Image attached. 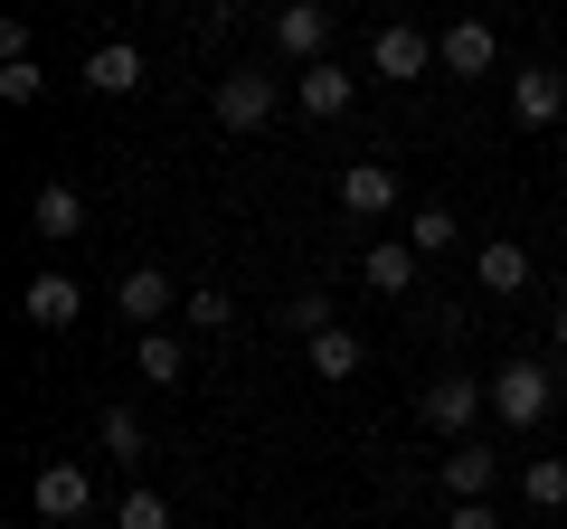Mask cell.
I'll return each instance as SVG.
<instances>
[{"mask_svg": "<svg viewBox=\"0 0 567 529\" xmlns=\"http://www.w3.org/2000/svg\"><path fill=\"white\" fill-rule=\"evenodd\" d=\"M483 387H492V416H502L511 435H520V426H539V416L558 407V369H548V360H502Z\"/></svg>", "mask_w": 567, "mask_h": 529, "instance_id": "1", "label": "cell"}, {"mask_svg": "<svg viewBox=\"0 0 567 529\" xmlns=\"http://www.w3.org/2000/svg\"><path fill=\"white\" fill-rule=\"evenodd\" d=\"M454 237H464V218H454V208H435V199L406 208V246H416V256H445Z\"/></svg>", "mask_w": 567, "mask_h": 529, "instance_id": "22", "label": "cell"}, {"mask_svg": "<svg viewBox=\"0 0 567 529\" xmlns=\"http://www.w3.org/2000/svg\"><path fill=\"white\" fill-rule=\"evenodd\" d=\"M265 39H275V58H293V76H303V66L331 58V10L322 0H284L275 20H265Z\"/></svg>", "mask_w": 567, "mask_h": 529, "instance_id": "5", "label": "cell"}, {"mask_svg": "<svg viewBox=\"0 0 567 529\" xmlns=\"http://www.w3.org/2000/svg\"><path fill=\"white\" fill-rule=\"evenodd\" d=\"M341 208H350V218H398V170H388V162H350L341 170Z\"/></svg>", "mask_w": 567, "mask_h": 529, "instance_id": "12", "label": "cell"}, {"mask_svg": "<svg viewBox=\"0 0 567 529\" xmlns=\"http://www.w3.org/2000/svg\"><path fill=\"white\" fill-rule=\"evenodd\" d=\"M360 360H369V350H360V331H350V322H331L322 341H312V378H360Z\"/></svg>", "mask_w": 567, "mask_h": 529, "instance_id": "20", "label": "cell"}, {"mask_svg": "<svg viewBox=\"0 0 567 529\" xmlns=\"http://www.w3.org/2000/svg\"><path fill=\"white\" fill-rule=\"evenodd\" d=\"M548 341H558V350H567V303H558V312H548Z\"/></svg>", "mask_w": 567, "mask_h": 529, "instance_id": "29", "label": "cell"}, {"mask_svg": "<svg viewBox=\"0 0 567 529\" xmlns=\"http://www.w3.org/2000/svg\"><path fill=\"white\" fill-rule=\"evenodd\" d=\"M435 66H445V76H492V66H502V39H492V20H454L445 39H435Z\"/></svg>", "mask_w": 567, "mask_h": 529, "instance_id": "11", "label": "cell"}, {"mask_svg": "<svg viewBox=\"0 0 567 529\" xmlns=\"http://www.w3.org/2000/svg\"><path fill=\"white\" fill-rule=\"evenodd\" d=\"M114 312L133 322V341H142V331H162V312H181V293H171V274H162V264H123Z\"/></svg>", "mask_w": 567, "mask_h": 529, "instance_id": "6", "label": "cell"}, {"mask_svg": "<svg viewBox=\"0 0 567 529\" xmlns=\"http://www.w3.org/2000/svg\"><path fill=\"white\" fill-rule=\"evenodd\" d=\"M511 114H520L529 133L567 123V76H558V66H520V76H511Z\"/></svg>", "mask_w": 567, "mask_h": 529, "instance_id": "10", "label": "cell"}, {"mask_svg": "<svg viewBox=\"0 0 567 529\" xmlns=\"http://www.w3.org/2000/svg\"><path fill=\"white\" fill-rule=\"evenodd\" d=\"M0 95H10V104H39L48 95V66L39 58H29V66H0Z\"/></svg>", "mask_w": 567, "mask_h": 529, "instance_id": "26", "label": "cell"}, {"mask_svg": "<svg viewBox=\"0 0 567 529\" xmlns=\"http://www.w3.org/2000/svg\"><path fill=\"white\" fill-rule=\"evenodd\" d=\"M275 104H284V76H275V66H227L218 95H208V114H218L227 133H256V123H275Z\"/></svg>", "mask_w": 567, "mask_h": 529, "instance_id": "3", "label": "cell"}, {"mask_svg": "<svg viewBox=\"0 0 567 529\" xmlns=\"http://www.w3.org/2000/svg\"><path fill=\"white\" fill-rule=\"evenodd\" d=\"M416 246H406V237H379V246H360V284L369 293H416Z\"/></svg>", "mask_w": 567, "mask_h": 529, "instance_id": "13", "label": "cell"}, {"mask_svg": "<svg viewBox=\"0 0 567 529\" xmlns=\"http://www.w3.org/2000/svg\"><path fill=\"white\" fill-rule=\"evenodd\" d=\"M181 369H189V341H181V331H142V341H133V378L181 387Z\"/></svg>", "mask_w": 567, "mask_h": 529, "instance_id": "17", "label": "cell"}, {"mask_svg": "<svg viewBox=\"0 0 567 529\" xmlns=\"http://www.w3.org/2000/svg\"><path fill=\"white\" fill-rule=\"evenodd\" d=\"M142 76H152V66H142V48H123V39H104L95 58H85V85H95V95H142Z\"/></svg>", "mask_w": 567, "mask_h": 529, "instance_id": "15", "label": "cell"}, {"mask_svg": "<svg viewBox=\"0 0 567 529\" xmlns=\"http://www.w3.org/2000/svg\"><path fill=\"white\" fill-rule=\"evenodd\" d=\"M114 529H171V501H162L152 483H133V491L114 501Z\"/></svg>", "mask_w": 567, "mask_h": 529, "instance_id": "23", "label": "cell"}, {"mask_svg": "<svg viewBox=\"0 0 567 529\" xmlns=\"http://www.w3.org/2000/svg\"><path fill=\"white\" fill-rule=\"evenodd\" d=\"M331 322H341V312H331V293H293V303H284V331H303V341H322Z\"/></svg>", "mask_w": 567, "mask_h": 529, "instance_id": "25", "label": "cell"}, {"mask_svg": "<svg viewBox=\"0 0 567 529\" xmlns=\"http://www.w3.org/2000/svg\"><path fill=\"white\" fill-rule=\"evenodd\" d=\"M20 312H29V322H39V331H66V322H76V312H85V293H76V274H29Z\"/></svg>", "mask_w": 567, "mask_h": 529, "instance_id": "14", "label": "cell"}, {"mask_svg": "<svg viewBox=\"0 0 567 529\" xmlns=\"http://www.w3.org/2000/svg\"><path fill=\"white\" fill-rule=\"evenodd\" d=\"M29 48H39V29H29V20H0V66H29Z\"/></svg>", "mask_w": 567, "mask_h": 529, "instance_id": "27", "label": "cell"}, {"mask_svg": "<svg viewBox=\"0 0 567 529\" xmlns=\"http://www.w3.org/2000/svg\"><path fill=\"white\" fill-rule=\"evenodd\" d=\"M473 274H483V293H520L529 284V246L520 237H492L483 256H473Z\"/></svg>", "mask_w": 567, "mask_h": 529, "instance_id": "18", "label": "cell"}, {"mask_svg": "<svg viewBox=\"0 0 567 529\" xmlns=\"http://www.w3.org/2000/svg\"><path fill=\"white\" fill-rule=\"evenodd\" d=\"M181 322H189V341H218V331L237 322V293H227V284H199V293H181Z\"/></svg>", "mask_w": 567, "mask_h": 529, "instance_id": "19", "label": "cell"}, {"mask_svg": "<svg viewBox=\"0 0 567 529\" xmlns=\"http://www.w3.org/2000/svg\"><path fill=\"white\" fill-rule=\"evenodd\" d=\"M435 66V39L425 29H406V20H388L379 39H369V76H388V85H406V76H425Z\"/></svg>", "mask_w": 567, "mask_h": 529, "instance_id": "8", "label": "cell"}, {"mask_svg": "<svg viewBox=\"0 0 567 529\" xmlns=\"http://www.w3.org/2000/svg\"><path fill=\"white\" fill-rule=\"evenodd\" d=\"M95 435H104V454H114V464H142V454H152V426H142L133 407H104Z\"/></svg>", "mask_w": 567, "mask_h": 529, "instance_id": "21", "label": "cell"}, {"mask_svg": "<svg viewBox=\"0 0 567 529\" xmlns=\"http://www.w3.org/2000/svg\"><path fill=\"white\" fill-rule=\"evenodd\" d=\"M435 483H445V501H492V483H502V454H492L483 435H464V445H445Z\"/></svg>", "mask_w": 567, "mask_h": 529, "instance_id": "7", "label": "cell"}, {"mask_svg": "<svg viewBox=\"0 0 567 529\" xmlns=\"http://www.w3.org/2000/svg\"><path fill=\"white\" fill-rule=\"evenodd\" d=\"M350 95H360V66H341V58H322V66H303V76H293V104H303L312 123L350 114Z\"/></svg>", "mask_w": 567, "mask_h": 529, "instance_id": "9", "label": "cell"}, {"mask_svg": "<svg viewBox=\"0 0 567 529\" xmlns=\"http://www.w3.org/2000/svg\"><path fill=\"white\" fill-rule=\"evenodd\" d=\"M520 491H529L539 510H567V454H539V464L520 473Z\"/></svg>", "mask_w": 567, "mask_h": 529, "instance_id": "24", "label": "cell"}, {"mask_svg": "<svg viewBox=\"0 0 567 529\" xmlns=\"http://www.w3.org/2000/svg\"><path fill=\"white\" fill-rule=\"evenodd\" d=\"M445 529H502V510H492V501H454Z\"/></svg>", "mask_w": 567, "mask_h": 529, "instance_id": "28", "label": "cell"}, {"mask_svg": "<svg viewBox=\"0 0 567 529\" xmlns=\"http://www.w3.org/2000/svg\"><path fill=\"white\" fill-rule=\"evenodd\" d=\"M29 227H39L48 246H66V237H85V199H76V189H66V180H48L39 199H29Z\"/></svg>", "mask_w": 567, "mask_h": 529, "instance_id": "16", "label": "cell"}, {"mask_svg": "<svg viewBox=\"0 0 567 529\" xmlns=\"http://www.w3.org/2000/svg\"><path fill=\"white\" fill-rule=\"evenodd\" d=\"M29 510H39L48 529H76L85 510H95V483H85V464H76V454L39 464V483H29Z\"/></svg>", "mask_w": 567, "mask_h": 529, "instance_id": "4", "label": "cell"}, {"mask_svg": "<svg viewBox=\"0 0 567 529\" xmlns=\"http://www.w3.org/2000/svg\"><path fill=\"white\" fill-rule=\"evenodd\" d=\"M416 416H425V435L464 445L473 416H492V387H483V378H464V369H435V378H425V397H416Z\"/></svg>", "mask_w": 567, "mask_h": 529, "instance_id": "2", "label": "cell"}]
</instances>
